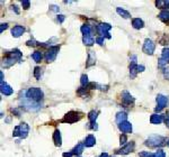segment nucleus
<instances>
[{
    "instance_id": "nucleus-42",
    "label": "nucleus",
    "mask_w": 169,
    "mask_h": 157,
    "mask_svg": "<svg viewBox=\"0 0 169 157\" xmlns=\"http://www.w3.org/2000/svg\"><path fill=\"white\" fill-rule=\"evenodd\" d=\"M163 77H165L166 80H169V68H163Z\"/></svg>"
},
{
    "instance_id": "nucleus-37",
    "label": "nucleus",
    "mask_w": 169,
    "mask_h": 157,
    "mask_svg": "<svg viewBox=\"0 0 169 157\" xmlns=\"http://www.w3.org/2000/svg\"><path fill=\"white\" fill-rule=\"evenodd\" d=\"M140 157H153V153H150V151H141L139 153Z\"/></svg>"
},
{
    "instance_id": "nucleus-27",
    "label": "nucleus",
    "mask_w": 169,
    "mask_h": 157,
    "mask_svg": "<svg viewBox=\"0 0 169 157\" xmlns=\"http://www.w3.org/2000/svg\"><path fill=\"white\" fill-rule=\"evenodd\" d=\"M83 147H85V145H83V144H78V145L73 148V150H72L73 155H77V156H79V155L82 154V153H83Z\"/></svg>"
},
{
    "instance_id": "nucleus-50",
    "label": "nucleus",
    "mask_w": 169,
    "mask_h": 157,
    "mask_svg": "<svg viewBox=\"0 0 169 157\" xmlns=\"http://www.w3.org/2000/svg\"><path fill=\"white\" fill-rule=\"evenodd\" d=\"M98 157H108V154H107V153H101Z\"/></svg>"
},
{
    "instance_id": "nucleus-3",
    "label": "nucleus",
    "mask_w": 169,
    "mask_h": 157,
    "mask_svg": "<svg viewBox=\"0 0 169 157\" xmlns=\"http://www.w3.org/2000/svg\"><path fill=\"white\" fill-rule=\"evenodd\" d=\"M28 131H30V126L26 122H21V124H18V126L15 127L14 133H12V136L19 137L21 139H25L28 136Z\"/></svg>"
},
{
    "instance_id": "nucleus-29",
    "label": "nucleus",
    "mask_w": 169,
    "mask_h": 157,
    "mask_svg": "<svg viewBox=\"0 0 169 157\" xmlns=\"http://www.w3.org/2000/svg\"><path fill=\"white\" fill-rule=\"evenodd\" d=\"M32 59H34L36 63H40L42 61V59H43V55H42L41 52L36 50V52H34V53L32 54Z\"/></svg>"
},
{
    "instance_id": "nucleus-35",
    "label": "nucleus",
    "mask_w": 169,
    "mask_h": 157,
    "mask_svg": "<svg viewBox=\"0 0 169 157\" xmlns=\"http://www.w3.org/2000/svg\"><path fill=\"white\" fill-rule=\"evenodd\" d=\"M153 157H166V153H165L162 149H158L153 154Z\"/></svg>"
},
{
    "instance_id": "nucleus-14",
    "label": "nucleus",
    "mask_w": 169,
    "mask_h": 157,
    "mask_svg": "<svg viewBox=\"0 0 169 157\" xmlns=\"http://www.w3.org/2000/svg\"><path fill=\"white\" fill-rule=\"evenodd\" d=\"M119 129L124 133H132V124L126 120V121L119 124Z\"/></svg>"
},
{
    "instance_id": "nucleus-15",
    "label": "nucleus",
    "mask_w": 169,
    "mask_h": 157,
    "mask_svg": "<svg viewBox=\"0 0 169 157\" xmlns=\"http://www.w3.org/2000/svg\"><path fill=\"white\" fill-rule=\"evenodd\" d=\"M16 62H17L16 59H14L12 56H9L8 54H7L6 57H3V59H2V63H1V65H2V68H10V66L14 65Z\"/></svg>"
},
{
    "instance_id": "nucleus-30",
    "label": "nucleus",
    "mask_w": 169,
    "mask_h": 157,
    "mask_svg": "<svg viewBox=\"0 0 169 157\" xmlns=\"http://www.w3.org/2000/svg\"><path fill=\"white\" fill-rule=\"evenodd\" d=\"M98 117V112L95 111V110H92V111H89L88 113V119L90 122H96V119Z\"/></svg>"
},
{
    "instance_id": "nucleus-24",
    "label": "nucleus",
    "mask_w": 169,
    "mask_h": 157,
    "mask_svg": "<svg viewBox=\"0 0 169 157\" xmlns=\"http://www.w3.org/2000/svg\"><path fill=\"white\" fill-rule=\"evenodd\" d=\"M116 12H117L120 16H122L123 18H125V19L131 18V14H130V12H129L128 10H125V9L121 8V7H117V8H116Z\"/></svg>"
},
{
    "instance_id": "nucleus-9",
    "label": "nucleus",
    "mask_w": 169,
    "mask_h": 157,
    "mask_svg": "<svg viewBox=\"0 0 169 157\" xmlns=\"http://www.w3.org/2000/svg\"><path fill=\"white\" fill-rule=\"evenodd\" d=\"M156 101H157V107L154 108V111L156 112H160L161 110H163V108L167 106V103H168V98L162 94H158Z\"/></svg>"
},
{
    "instance_id": "nucleus-44",
    "label": "nucleus",
    "mask_w": 169,
    "mask_h": 157,
    "mask_svg": "<svg viewBox=\"0 0 169 157\" xmlns=\"http://www.w3.org/2000/svg\"><path fill=\"white\" fill-rule=\"evenodd\" d=\"M96 41H97V44H99V45H104V37H97L96 38Z\"/></svg>"
},
{
    "instance_id": "nucleus-31",
    "label": "nucleus",
    "mask_w": 169,
    "mask_h": 157,
    "mask_svg": "<svg viewBox=\"0 0 169 157\" xmlns=\"http://www.w3.org/2000/svg\"><path fill=\"white\" fill-rule=\"evenodd\" d=\"M80 83H81V86H83V88H87V86L89 85V81H88V76H87V74H82L80 77Z\"/></svg>"
},
{
    "instance_id": "nucleus-17",
    "label": "nucleus",
    "mask_w": 169,
    "mask_h": 157,
    "mask_svg": "<svg viewBox=\"0 0 169 157\" xmlns=\"http://www.w3.org/2000/svg\"><path fill=\"white\" fill-rule=\"evenodd\" d=\"M95 144H96V138L94 135H88L85 138V140H83V145L86 146V147H92Z\"/></svg>"
},
{
    "instance_id": "nucleus-4",
    "label": "nucleus",
    "mask_w": 169,
    "mask_h": 157,
    "mask_svg": "<svg viewBox=\"0 0 169 157\" xmlns=\"http://www.w3.org/2000/svg\"><path fill=\"white\" fill-rule=\"evenodd\" d=\"M82 118V115L78 111H69L68 113H65V116L62 118L61 122L64 124H74V122L79 121Z\"/></svg>"
},
{
    "instance_id": "nucleus-48",
    "label": "nucleus",
    "mask_w": 169,
    "mask_h": 157,
    "mask_svg": "<svg viewBox=\"0 0 169 157\" xmlns=\"http://www.w3.org/2000/svg\"><path fill=\"white\" fill-rule=\"evenodd\" d=\"M139 68V72H143L145 68L143 65H139V68Z\"/></svg>"
},
{
    "instance_id": "nucleus-1",
    "label": "nucleus",
    "mask_w": 169,
    "mask_h": 157,
    "mask_svg": "<svg viewBox=\"0 0 169 157\" xmlns=\"http://www.w3.org/2000/svg\"><path fill=\"white\" fill-rule=\"evenodd\" d=\"M24 95L28 101H31L34 104H40L42 106V101L44 98V93L40 88H30L24 92Z\"/></svg>"
},
{
    "instance_id": "nucleus-34",
    "label": "nucleus",
    "mask_w": 169,
    "mask_h": 157,
    "mask_svg": "<svg viewBox=\"0 0 169 157\" xmlns=\"http://www.w3.org/2000/svg\"><path fill=\"white\" fill-rule=\"evenodd\" d=\"M169 43V36L168 35H163L162 38L159 39V44L161 45H167Z\"/></svg>"
},
{
    "instance_id": "nucleus-28",
    "label": "nucleus",
    "mask_w": 169,
    "mask_h": 157,
    "mask_svg": "<svg viewBox=\"0 0 169 157\" xmlns=\"http://www.w3.org/2000/svg\"><path fill=\"white\" fill-rule=\"evenodd\" d=\"M80 30H81V33L83 34V36L90 35V34H92V28H90V26H89L88 24H83L82 26H81Z\"/></svg>"
},
{
    "instance_id": "nucleus-40",
    "label": "nucleus",
    "mask_w": 169,
    "mask_h": 157,
    "mask_svg": "<svg viewBox=\"0 0 169 157\" xmlns=\"http://www.w3.org/2000/svg\"><path fill=\"white\" fill-rule=\"evenodd\" d=\"M158 66H159V68H162V66H165V65H167V64H168V63L166 62V61H165V59H162L160 57V59H159V61H158Z\"/></svg>"
},
{
    "instance_id": "nucleus-49",
    "label": "nucleus",
    "mask_w": 169,
    "mask_h": 157,
    "mask_svg": "<svg viewBox=\"0 0 169 157\" xmlns=\"http://www.w3.org/2000/svg\"><path fill=\"white\" fill-rule=\"evenodd\" d=\"M12 10H15V12H16V14H19V10H18V9H17V7H16V6H12Z\"/></svg>"
},
{
    "instance_id": "nucleus-7",
    "label": "nucleus",
    "mask_w": 169,
    "mask_h": 157,
    "mask_svg": "<svg viewBox=\"0 0 169 157\" xmlns=\"http://www.w3.org/2000/svg\"><path fill=\"white\" fill-rule=\"evenodd\" d=\"M134 148H135V142H129L126 145L122 146L121 148L117 149V150L115 151V154L116 155H128V154H130V153H132V151L134 150Z\"/></svg>"
},
{
    "instance_id": "nucleus-52",
    "label": "nucleus",
    "mask_w": 169,
    "mask_h": 157,
    "mask_svg": "<svg viewBox=\"0 0 169 157\" xmlns=\"http://www.w3.org/2000/svg\"><path fill=\"white\" fill-rule=\"evenodd\" d=\"M167 145H168V147H169V139H168V142H167Z\"/></svg>"
},
{
    "instance_id": "nucleus-22",
    "label": "nucleus",
    "mask_w": 169,
    "mask_h": 157,
    "mask_svg": "<svg viewBox=\"0 0 169 157\" xmlns=\"http://www.w3.org/2000/svg\"><path fill=\"white\" fill-rule=\"evenodd\" d=\"M82 43L86 46H92V45H94V43H95V39H94V37H92V35L90 34V35H86L82 37Z\"/></svg>"
},
{
    "instance_id": "nucleus-43",
    "label": "nucleus",
    "mask_w": 169,
    "mask_h": 157,
    "mask_svg": "<svg viewBox=\"0 0 169 157\" xmlns=\"http://www.w3.org/2000/svg\"><path fill=\"white\" fill-rule=\"evenodd\" d=\"M89 124H92V126H88L89 129H92V130H97V129H98V126H97V124H96V122H90Z\"/></svg>"
},
{
    "instance_id": "nucleus-16",
    "label": "nucleus",
    "mask_w": 169,
    "mask_h": 157,
    "mask_svg": "<svg viewBox=\"0 0 169 157\" xmlns=\"http://www.w3.org/2000/svg\"><path fill=\"white\" fill-rule=\"evenodd\" d=\"M95 63H96L95 52L90 50V52L88 53V59H87V63H86V68H90V66L95 65Z\"/></svg>"
},
{
    "instance_id": "nucleus-13",
    "label": "nucleus",
    "mask_w": 169,
    "mask_h": 157,
    "mask_svg": "<svg viewBox=\"0 0 169 157\" xmlns=\"http://www.w3.org/2000/svg\"><path fill=\"white\" fill-rule=\"evenodd\" d=\"M24 33H25V27L21 26V25H16V26H14V28L12 29V35L14 36L15 38L21 37Z\"/></svg>"
},
{
    "instance_id": "nucleus-19",
    "label": "nucleus",
    "mask_w": 169,
    "mask_h": 157,
    "mask_svg": "<svg viewBox=\"0 0 169 157\" xmlns=\"http://www.w3.org/2000/svg\"><path fill=\"white\" fill-rule=\"evenodd\" d=\"M163 121V116L159 115V113H153L151 117H150V122L153 124H159Z\"/></svg>"
},
{
    "instance_id": "nucleus-39",
    "label": "nucleus",
    "mask_w": 169,
    "mask_h": 157,
    "mask_svg": "<svg viewBox=\"0 0 169 157\" xmlns=\"http://www.w3.org/2000/svg\"><path fill=\"white\" fill-rule=\"evenodd\" d=\"M163 121H165L167 127L169 128V111H167V112L163 115Z\"/></svg>"
},
{
    "instance_id": "nucleus-2",
    "label": "nucleus",
    "mask_w": 169,
    "mask_h": 157,
    "mask_svg": "<svg viewBox=\"0 0 169 157\" xmlns=\"http://www.w3.org/2000/svg\"><path fill=\"white\" fill-rule=\"evenodd\" d=\"M167 142V138L162 136H159V135H152L145 139L144 145L150 147V148H158V147H161V146H165Z\"/></svg>"
},
{
    "instance_id": "nucleus-8",
    "label": "nucleus",
    "mask_w": 169,
    "mask_h": 157,
    "mask_svg": "<svg viewBox=\"0 0 169 157\" xmlns=\"http://www.w3.org/2000/svg\"><path fill=\"white\" fill-rule=\"evenodd\" d=\"M154 50H156V44L153 43V41L150 38H145L142 48L143 53H145L147 55H152L154 53Z\"/></svg>"
},
{
    "instance_id": "nucleus-32",
    "label": "nucleus",
    "mask_w": 169,
    "mask_h": 157,
    "mask_svg": "<svg viewBox=\"0 0 169 157\" xmlns=\"http://www.w3.org/2000/svg\"><path fill=\"white\" fill-rule=\"evenodd\" d=\"M161 59H165L167 63H169V48H163L162 50V54H161Z\"/></svg>"
},
{
    "instance_id": "nucleus-25",
    "label": "nucleus",
    "mask_w": 169,
    "mask_h": 157,
    "mask_svg": "<svg viewBox=\"0 0 169 157\" xmlns=\"http://www.w3.org/2000/svg\"><path fill=\"white\" fill-rule=\"evenodd\" d=\"M159 19L163 23H169V11L168 10H162V11L158 15Z\"/></svg>"
},
{
    "instance_id": "nucleus-20",
    "label": "nucleus",
    "mask_w": 169,
    "mask_h": 157,
    "mask_svg": "<svg viewBox=\"0 0 169 157\" xmlns=\"http://www.w3.org/2000/svg\"><path fill=\"white\" fill-rule=\"evenodd\" d=\"M7 54H8L9 56H12L14 59H16V61H21V56H23V53H21L18 48H15V50H12V52H9V53H7Z\"/></svg>"
},
{
    "instance_id": "nucleus-38",
    "label": "nucleus",
    "mask_w": 169,
    "mask_h": 157,
    "mask_svg": "<svg viewBox=\"0 0 169 157\" xmlns=\"http://www.w3.org/2000/svg\"><path fill=\"white\" fill-rule=\"evenodd\" d=\"M21 6H23V8H24L25 10H27V9L30 8V6H31L30 0H23V1H21Z\"/></svg>"
},
{
    "instance_id": "nucleus-12",
    "label": "nucleus",
    "mask_w": 169,
    "mask_h": 157,
    "mask_svg": "<svg viewBox=\"0 0 169 157\" xmlns=\"http://www.w3.org/2000/svg\"><path fill=\"white\" fill-rule=\"evenodd\" d=\"M0 91H1V93H2L3 95H12L14 90H12V86L8 85L5 81H1V82H0Z\"/></svg>"
},
{
    "instance_id": "nucleus-21",
    "label": "nucleus",
    "mask_w": 169,
    "mask_h": 157,
    "mask_svg": "<svg viewBox=\"0 0 169 157\" xmlns=\"http://www.w3.org/2000/svg\"><path fill=\"white\" fill-rule=\"evenodd\" d=\"M156 7L162 10H168L169 7V0H157L156 1Z\"/></svg>"
},
{
    "instance_id": "nucleus-41",
    "label": "nucleus",
    "mask_w": 169,
    "mask_h": 157,
    "mask_svg": "<svg viewBox=\"0 0 169 157\" xmlns=\"http://www.w3.org/2000/svg\"><path fill=\"white\" fill-rule=\"evenodd\" d=\"M26 45H27V46H33V47H34V46H36V45H37V41H34V39H32V41H27Z\"/></svg>"
},
{
    "instance_id": "nucleus-36",
    "label": "nucleus",
    "mask_w": 169,
    "mask_h": 157,
    "mask_svg": "<svg viewBox=\"0 0 169 157\" xmlns=\"http://www.w3.org/2000/svg\"><path fill=\"white\" fill-rule=\"evenodd\" d=\"M120 144H121L122 146L128 144V137H126V135H122V136L120 137Z\"/></svg>"
},
{
    "instance_id": "nucleus-46",
    "label": "nucleus",
    "mask_w": 169,
    "mask_h": 157,
    "mask_svg": "<svg viewBox=\"0 0 169 157\" xmlns=\"http://www.w3.org/2000/svg\"><path fill=\"white\" fill-rule=\"evenodd\" d=\"M62 156L63 157H72V156H73V153H72V150L69 151V153H63Z\"/></svg>"
},
{
    "instance_id": "nucleus-5",
    "label": "nucleus",
    "mask_w": 169,
    "mask_h": 157,
    "mask_svg": "<svg viewBox=\"0 0 169 157\" xmlns=\"http://www.w3.org/2000/svg\"><path fill=\"white\" fill-rule=\"evenodd\" d=\"M110 29H112V26L110 24H106V23H101L96 28L97 33L101 35V37H106V38H112V36L110 35Z\"/></svg>"
},
{
    "instance_id": "nucleus-45",
    "label": "nucleus",
    "mask_w": 169,
    "mask_h": 157,
    "mask_svg": "<svg viewBox=\"0 0 169 157\" xmlns=\"http://www.w3.org/2000/svg\"><path fill=\"white\" fill-rule=\"evenodd\" d=\"M7 27H8V24L5 23V24H1V27H0V33H2L3 30L7 29Z\"/></svg>"
},
{
    "instance_id": "nucleus-51",
    "label": "nucleus",
    "mask_w": 169,
    "mask_h": 157,
    "mask_svg": "<svg viewBox=\"0 0 169 157\" xmlns=\"http://www.w3.org/2000/svg\"><path fill=\"white\" fill-rule=\"evenodd\" d=\"M51 8H52V10H55V11H58V10H59V9H58V7H56V6H52V7H51Z\"/></svg>"
},
{
    "instance_id": "nucleus-10",
    "label": "nucleus",
    "mask_w": 169,
    "mask_h": 157,
    "mask_svg": "<svg viewBox=\"0 0 169 157\" xmlns=\"http://www.w3.org/2000/svg\"><path fill=\"white\" fill-rule=\"evenodd\" d=\"M139 65L137 63V56L135 55H132L131 56V64H130V76L132 79L137 76V74L139 73Z\"/></svg>"
},
{
    "instance_id": "nucleus-26",
    "label": "nucleus",
    "mask_w": 169,
    "mask_h": 157,
    "mask_svg": "<svg viewBox=\"0 0 169 157\" xmlns=\"http://www.w3.org/2000/svg\"><path fill=\"white\" fill-rule=\"evenodd\" d=\"M126 119H128V115H126V112H119L117 115H116V121H117V124H121V122H124L126 121Z\"/></svg>"
},
{
    "instance_id": "nucleus-11",
    "label": "nucleus",
    "mask_w": 169,
    "mask_h": 157,
    "mask_svg": "<svg viewBox=\"0 0 169 157\" xmlns=\"http://www.w3.org/2000/svg\"><path fill=\"white\" fill-rule=\"evenodd\" d=\"M134 103V98L129 93L128 91L122 92V104L125 107H130Z\"/></svg>"
},
{
    "instance_id": "nucleus-23",
    "label": "nucleus",
    "mask_w": 169,
    "mask_h": 157,
    "mask_svg": "<svg viewBox=\"0 0 169 157\" xmlns=\"http://www.w3.org/2000/svg\"><path fill=\"white\" fill-rule=\"evenodd\" d=\"M132 26H133V28H135V29H141V28H143V26H144V23H143V20L140 19V18H134L133 20H132Z\"/></svg>"
},
{
    "instance_id": "nucleus-6",
    "label": "nucleus",
    "mask_w": 169,
    "mask_h": 157,
    "mask_svg": "<svg viewBox=\"0 0 169 157\" xmlns=\"http://www.w3.org/2000/svg\"><path fill=\"white\" fill-rule=\"evenodd\" d=\"M60 46H51L50 48L48 50V52L45 53L44 59L46 61V63H52L54 59H56V55L59 53Z\"/></svg>"
},
{
    "instance_id": "nucleus-47",
    "label": "nucleus",
    "mask_w": 169,
    "mask_h": 157,
    "mask_svg": "<svg viewBox=\"0 0 169 157\" xmlns=\"http://www.w3.org/2000/svg\"><path fill=\"white\" fill-rule=\"evenodd\" d=\"M56 17H58V21H60V23H62L64 20V16L63 15H58Z\"/></svg>"
},
{
    "instance_id": "nucleus-33",
    "label": "nucleus",
    "mask_w": 169,
    "mask_h": 157,
    "mask_svg": "<svg viewBox=\"0 0 169 157\" xmlns=\"http://www.w3.org/2000/svg\"><path fill=\"white\" fill-rule=\"evenodd\" d=\"M41 75H42V68H40V66H36V68H34V76H35L37 80H40V79H41Z\"/></svg>"
},
{
    "instance_id": "nucleus-18",
    "label": "nucleus",
    "mask_w": 169,
    "mask_h": 157,
    "mask_svg": "<svg viewBox=\"0 0 169 157\" xmlns=\"http://www.w3.org/2000/svg\"><path fill=\"white\" fill-rule=\"evenodd\" d=\"M53 142H54V145L55 146H61L62 145V137H61V133L60 130L56 129L55 131L53 133Z\"/></svg>"
}]
</instances>
